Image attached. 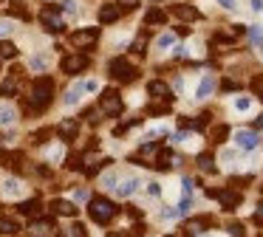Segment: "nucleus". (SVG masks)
Returning a JSON list of instances; mask_svg holds the SVG:
<instances>
[{
  "label": "nucleus",
  "mask_w": 263,
  "mask_h": 237,
  "mask_svg": "<svg viewBox=\"0 0 263 237\" xmlns=\"http://www.w3.org/2000/svg\"><path fill=\"white\" fill-rule=\"evenodd\" d=\"M215 90V79L212 76H204L198 85V90H195V99H210V93Z\"/></svg>",
  "instance_id": "nucleus-35"
},
{
  "label": "nucleus",
  "mask_w": 263,
  "mask_h": 237,
  "mask_svg": "<svg viewBox=\"0 0 263 237\" xmlns=\"http://www.w3.org/2000/svg\"><path fill=\"white\" fill-rule=\"evenodd\" d=\"M37 23L46 34H65V28H68L60 3H43L40 11H37Z\"/></svg>",
  "instance_id": "nucleus-3"
},
{
  "label": "nucleus",
  "mask_w": 263,
  "mask_h": 237,
  "mask_svg": "<svg viewBox=\"0 0 263 237\" xmlns=\"http://www.w3.org/2000/svg\"><path fill=\"white\" fill-rule=\"evenodd\" d=\"M97 17H99L102 26H114V23H119L122 17H125V11H122L116 3H102V6H99V11H97Z\"/></svg>",
  "instance_id": "nucleus-17"
},
{
  "label": "nucleus",
  "mask_w": 263,
  "mask_h": 237,
  "mask_svg": "<svg viewBox=\"0 0 263 237\" xmlns=\"http://www.w3.org/2000/svg\"><path fill=\"white\" fill-rule=\"evenodd\" d=\"M249 40L255 45H263V31H260V26H252L249 28Z\"/></svg>",
  "instance_id": "nucleus-45"
},
{
  "label": "nucleus",
  "mask_w": 263,
  "mask_h": 237,
  "mask_svg": "<svg viewBox=\"0 0 263 237\" xmlns=\"http://www.w3.org/2000/svg\"><path fill=\"white\" fill-rule=\"evenodd\" d=\"M218 3H221V6H223V9H229V11H232V9H235V0H218Z\"/></svg>",
  "instance_id": "nucleus-55"
},
{
  "label": "nucleus",
  "mask_w": 263,
  "mask_h": 237,
  "mask_svg": "<svg viewBox=\"0 0 263 237\" xmlns=\"http://www.w3.org/2000/svg\"><path fill=\"white\" fill-rule=\"evenodd\" d=\"M147 40H150V34L142 31V34H139V37L130 43V54H136V56H144V54H147Z\"/></svg>",
  "instance_id": "nucleus-32"
},
{
  "label": "nucleus",
  "mask_w": 263,
  "mask_h": 237,
  "mask_svg": "<svg viewBox=\"0 0 263 237\" xmlns=\"http://www.w3.org/2000/svg\"><path fill=\"white\" fill-rule=\"evenodd\" d=\"M48 65H51V56H48V54H34V56H31V62H29V68L34 73H43Z\"/></svg>",
  "instance_id": "nucleus-34"
},
{
  "label": "nucleus",
  "mask_w": 263,
  "mask_h": 237,
  "mask_svg": "<svg viewBox=\"0 0 263 237\" xmlns=\"http://www.w3.org/2000/svg\"><path fill=\"white\" fill-rule=\"evenodd\" d=\"M20 231V220L17 218H0V234L14 237Z\"/></svg>",
  "instance_id": "nucleus-28"
},
{
  "label": "nucleus",
  "mask_w": 263,
  "mask_h": 237,
  "mask_svg": "<svg viewBox=\"0 0 263 237\" xmlns=\"http://www.w3.org/2000/svg\"><path fill=\"white\" fill-rule=\"evenodd\" d=\"M125 214L130 220H142V212H139V206H125Z\"/></svg>",
  "instance_id": "nucleus-49"
},
{
  "label": "nucleus",
  "mask_w": 263,
  "mask_h": 237,
  "mask_svg": "<svg viewBox=\"0 0 263 237\" xmlns=\"http://www.w3.org/2000/svg\"><path fill=\"white\" fill-rule=\"evenodd\" d=\"M0 195H3V198H17V201H23L26 184L17 178V175H9V178L0 181Z\"/></svg>",
  "instance_id": "nucleus-16"
},
{
  "label": "nucleus",
  "mask_w": 263,
  "mask_h": 237,
  "mask_svg": "<svg viewBox=\"0 0 263 237\" xmlns=\"http://www.w3.org/2000/svg\"><path fill=\"white\" fill-rule=\"evenodd\" d=\"M161 218L173 220V218H181V212H178V209H164V212H161Z\"/></svg>",
  "instance_id": "nucleus-50"
},
{
  "label": "nucleus",
  "mask_w": 263,
  "mask_h": 237,
  "mask_svg": "<svg viewBox=\"0 0 263 237\" xmlns=\"http://www.w3.org/2000/svg\"><path fill=\"white\" fill-rule=\"evenodd\" d=\"M235 144H238L240 150H257L260 135H257V130H238V133H235Z\"/></svg>",
  "instance_id": "nucleus-23"
},
{
  "label": "nucleus",
  "mask_w": 263,
  "mask_h": 237,
  "mask_svg": "<svg viewBox=\"0 0 263 237\" xmlns=\"http://www.w3.org/2000/svg\"><path fill=\"white\" fill-rule=\"evenodd\" d=\"M82 93H85V88H82V82H77L74 88H68V90H65V96H63L65 107H74V105H80Z\"/></svg>",
  "instance_id": "nucleus-26"
},
{
  "label": "nucleus",
  "mask_w": 263,
  "mask_h": 237,
  "mask_svg": "<svg viewBox=\"0 0 263 237\" xmlns=\"http://www.w3.org/2000/svg\"><path fill=\"white\" fill-rule=\"evenodd\" d=\"M91 65H93L91 54H85V51H71V54H65L63 60H60V73H63V76H80V73H85Z\"/></svg>",
  "instance_id": "nucleus-7"
},
{
  "label": "nucleus",
  "mask_w": 263,
  "mask_h": 237,
  "mask_svg": "<svg viewBox=\"0 0 263 237\" xmlns=\"http://www.w3.org/2000/svg\"><path fill=\"white\" fill-rule=\"evenodd\" d=\"M57 237H88V226L80 223V220H74V223L65 229V234H63V231H57Z\"/></svg>",
  "instance_id": "nucleus-33"
},
{
  "label": "nucleus",
  "mask_w": 263,
  "mask_h": 237,
  "mask_svg": "<svg viewBox=\"0 0 263 237\" xmlns=\"http://www.w3.org/2000/svg\"><path fill=\"white\" fill-rule=\"evenodd\" d=\"M238 88H240L238 79H223V82H221V90H223V93H232V90H238Z\"/></svg>",
  "instance_id": "nucleus-46"
},
{
  "label": "nucleus",
  "mask_w": 263,
  "mask_h": 237,
  "mask_svg": "<svg viewBox=\"0 0 263 237\" xmlns=\"http://www.w3.org/2000/svg\"><path fill=\"white\" fill-rule=\"evenodd\" d=\"M246 31V26H232V28H218L215 34H212V43L215 45H232L238 43V37Z\"/></svg>",
  "instance_id": "nucleus-18"
},
{
  "label": "nucleus",
  "mask_w": 263,
  "mask_h": 237,
  "mask_svg": "<svg viewBox=\"0 0 263 237\" xmlns=\"http://www.w3.org/2000/svg\"><path fill=\"white\" fill-rule=\"evenodd\" d=\"M147 96L153 102H170V105H173V99H176V96H173V88L164 82V79H150L147 82Z\"/></svg>",
  "instance_id": "nucleus-15"
},
{
  "label": "nucleus",
  "mask_w": 263,
  "mask_h": 237,
  "mask_svg": "<svg viewBox=\"0 0 263 237\" xmlns=\"http://www.w3.org/2000/svg\"><path fill=\"white\" fill-rule=\"evenodd\" d=\"M176 37H190V28L187 26H176Z\"/></svg>",
  "instance_id": "nucleus-54"
},
{
  "label": "nucleus",
  "mask_w": 263,
  "mask_h": 237,
  "mask_svg": "<svg viewBox=\"0 0 263 237\" xmlns=\"http://www.w3.org/2000/svg\"><path fill=\"white\" fill-rule=\"evenodd\" d=\"M20 48L12 43V40H0V62L3 60H17Z\"/></svg>",
  "instance_id": "nucleus-27"
},
{
  "label": "nucleus",
  "mask_w": 263,
  "mask_h": 237,
  "mask_svg": "<svg viewBox=\"0 0 263 237\" xmlns=\"http://www.w3.org/2000/svg\"><path fill=\"white\" fill-rule=\"evenodd\" d=\"M119 212L122 209L116 206L108 195H91V201H88V218H91V223H97V226H110L116 218H119Z\"/></svg>",
  "instance_id": "nucleus-2"
},
{
  "label": "nucleus",
  "mask_w": 263,
  "mask_h": 237,
  "mask_svg": "<svg viewBox=\"0 0 263 237\" xmlns=\"http://www.w3.org/2000/svg\"><path fill=\"white\" fill-rule=\"evenodd\" d=\"M29 231H31V237H51V234H57L60 229H57V223H54L51 214H46V218L37 214V218L29 223Z\"/></svg>",
  "instance_id": "nucleus-13"
},
{
  "label": "nucleus",
  "mask_w": 263,
  "mask_h": 237,
  "mask_svg": "<svg viewBox=\"0 0 263 237\" xmlns=\"http://www.w3.org/2000/svg\"><path fill=\"white\" fill-rule=\"evenodd\" d=\"M195 161H198V169H201V172H210V175H215V172H218V167H215V158H212V152H201V155L195 158Z\"/></svg>",
  "instance_id": "nucleus-29"
},
{
  "label": "nucleus",
  "mask_w": 263,
  "mask_h": 237,
  "mask_svg": "<svg viewBox=\"0 0 263 237\" xmlns=\"http://www.w3.org/2000/svg\"><path fill=\"white\" fill-rule=\"evenodd\" d=\"M6 14L9 20H20V23H31V9L26 0H12V3L6 6Z\"/></svg>",
  "instance_id": "nucleus-20"
},
{
  "label": "nucleus",
  "mask_w": 263,
  "mask_h": 237,
  "mask_svg": "<svg viewBox=\"0 0 263 237\" xmlns=\"http://www.w3.org/2000/svg\"><path fill=\"white\" fill-rule=\"evenodd\" d=\"M23 85H26V68L14 65L3 76V82H0V99H14V96H20L23 93Z\"/></svg>",
  "instance_id": "nucleus-8"
},
{
  "label": "nucleus",
  "mask_w": 263,
  "mask_h": 237,
  "mask_svg": "<svg viewBox=\"0 0 263 237\" xmlns=\"http://www.w3.org/2000/svg\"><path fill=\"white\" fill-rule=\"evenodd\" d=\"M164 23H167V11L159 9V6H150L147 14H144V28H150V26H164Z\"/></svg>",
  "instance_id": "nucleus-24"
},
{
  "label": "nucleus",
  "mask_w": 263,
  "mask_h": 237,
  "mask_svg": "<svg viewBox=\"0 0 263 237\" xmlns=\"http://www.w3.org/2000/svg\"><path fill=\"white\" fill-rule=\"evenodd\" d=\"M164 113H170V102H153V99H150L147 116H164Z\"/></svg>",
  "instance_id": "nucleus-37"
},
{
  "label": "nucleus",
  "mask_w": 263,
  "mask_h": 237,
  "mask_svg": "<svg viewBox=\"0 0 263 237\" xmlns=\"http://www.w3.org/2000/svg\"><path fill=\"white\" fill-rule=\"evenodd\" d=\"M40 209H43V198L34 195V198H23V201L17 203V209H14V212H17L20 218H37V214H40Z\"/></svg>",
  "instance_id": "nucleus-19"
},
{
  "label": "nucleus",
  "mask_w": 263,
  "mask_h": 237,
  "mask_svg": "<svg viewBox=\"0 0 263 237\" xmlns=\"http://www.w3.org/2000/svg\"><path fill=\"white\" fill-rule=\"evenodd\" d=\"M249 3H252V11H260L263 9V0H249Z\"/></svg>",
  "instance_id": "nucleus-56"
},
{
  "label": "nucleus",
  "mask_w": 263,
  "mask_h": 237,
  "mask_svg": "<svg viewBox=\"0 0 263 237\" xmlns=\"http://www.w3.org/2000/svg\"><path fill=\"white\" fill-rule=\"evenodd\" d=\"M170 14L173 17H178V20L187 26V23H195V20H201V11L195 9V6H190V3H176L170 9Z\"/></svg>",
  "instance_id": "nucleus-22"
},
{
  "label": "nucleus",
  "mask_w": 263,
  "mask_h": 237,
  "mask_svg": "<svg viewBox=\"0 0 263 237\" xmlns=\"http://www.w3.org/2000/svg\"><path fill=\"white\" fill-rule=\"evenodd\" d=\"M252 184V175H240V178H229V186H235V189H246V186Z\"/></svg>",
  "instance_id": "nucleus-40"
},
{
  "label": "nucleus",
  "mask_w": 263,
  "mask_h": 237,
  "mask_svg": "<svg viewBox=\"0 0 263 237\" xmlns=\"http://www.w3.org/2000/svg\"><path fill=\"white\" fill-rule=\"evenodd\" d=\"M60 9H63V14H77V11H80V3H77V0H65V3H60Z\"/></svg>",
  "instance_id": "nucleus-43"
},
{
  "label": "nucleus",
  "mask_w": 263,
  "mask_h": 237,
  "mask_svg": "<svg viewBox=\"0 0 263 237\" xmlns=\"http://www.w3.org/2000/svg\"><path fill=\"white\" fill-rule=\"evenodd\" d=\"M173 40H176V34H161V37L156 40V45H159V48H170Z\"/></svg>",
  "instance_id": "nucleus-47"
},
{
  "label": "nucleus",
  "mask_w": 263,
  "mask_h": 237,
  "mask_svg": "<svg viewBox=\"0 0 263 237\" xmlns=\"http://www.w3.org/2000/svg\"><path fill=\"white\" fill-rule=\"evenodd\" d=\"M136 189H139V178L133 175V178H122L119 184H116V189H114V192H116L119 198H130Z\"/></svg>",
  "instance_id": "nucleus-25"
},
{
  "label": "nucleus",
  "mask_w": 263,
  "mask_h": 237,
  "mask_svg": "<svg viewBox=\"0 0 263 237\" xmlns=\"http://www.w3.org/2000/svg\"><path fill=\"white\" fill-rule=\"evenodd\" d=\"M164 237H178V234H164Z\"/></svg>",
  "instance_id": "nucleus-58"
},
{
  "label": "nucleus",
  "mask_w": 263,
  "mask_h": 237,
  "mask_svg": "<svg viewBox=\"0 0 263 237\" xmlns=\"http://www.w3.org/2000/svg\"><path fill=\"white\" fill-rule=\"evenodd\" d=\"M105 73H108L114 82H119V85H130V82L139 79V68L133 65L127 56H110L108 65H105Z\"/></svg>",
  "instance_id": "nucleus-4"
},
{
  "label": "nucleus",
  "mask_w": 263,
  "mask_h": 237,
  "mask_svg": "<svg viewBox=\"0 0 263 237\" xmlns=\"http://www.w3.org/2000/svg\"><path fill=\"white\" fill-rule=\"evenodd\" d=\"M20 118V113L14 110V107L9 105H0V127H9V124H14Z\"/></svg>",
  "instance_id": "nucleus-31"
},
{
  "label": "nucleus",
  "mask_w": 263,
  "mask_h": 237,
  "mask_svg": "<svg viewBox=\"0 0 263 237\" xmlns=\"http://www.w3.org/2000/svg\"><path fill=\"white\" fill-rule=\"evenodd\" d=\"M102 118H119L125 113V99H122L119 88H105L99 90V102H97Z\"/></svg>",
  "instance_id": "nucleus-6"
},
{
  "label": "nucleus",
  "mask_w": 263,
  "mask_h": 237,
  "mask_svg": "<svg viewBox=\"0 0 263 237\" xmlns=\"http://www.w3.org/2000/svg\"><path fill=\"white\" fill-rule=\"evenodd\" d=\"M114 3L119 6L125 14H127V11H136V9H139V0H114Z\"/></svg>",
  "instance_id": "nucleus-41"
},
{
  "label": "nucleus",
  "mask_w": 263,
  "mask_h": 237,
  "mask_svg": "<svg viewBox=\"0 0 263 237\" xmlns=\"http://www.w3.org/2000/svg\"><path fill=\"white\" fill-rule=\"evenodd\" d=\"M142 122H144L142 116H133V118H125V122H122V124H116V127H114V135H116V139H122V135H125L127 130L139 127V124H142Z\"/></svg>",
  "instance_id": "nucleus-30"
},
{
  "label": "nucleus",
  "mask_w": 263,
  "mask_h": 237,
  "mask_svg": "<svg viewBox=\"0 0 263 237\" xmlns=\"http://www.w3.org/2000/svg\"><path fill=\"white\" fill-rule=\"evenodd\" d=\"M227 135H229L227 124H215V127H210V141H212V144H223Z\"/></svg>",
  "instance_id": "nucleus-36"
},
{
  "label": "nucleus",
  "mask_w": 263,
  "mask_h": 237,
  "mask_svg": "<svg viewBox=\"0 0 263 237\" xmlns=\"http://www.w3.org/2000/svg\"><path fill=\"white\" fill-rule=\"evenodd\" d=\"M252 220H255V226H263V203L257 206V212L252 214Z\"/></svg>",
  "instance_id": "nucleus-51"
},
{
  "label": "nucleus",
  "mask_w": 263,
  "mask_h": 237,
  "mask_svg": "<svg viewBox=\"0 0 263 237\" xmlns=\"http://www.w3.org/2000/svg\"><path fill=\"white\" fill-rule=\"evenodd\" d=\"M80 118H60L57 124H54V135H57V141H63V144H71V141H77V135H80Z\"/></svg>",
  "instance_id": "nucleus-10"
},
{
  "label": "nucleus",
  "mask_w": 263,
  "mask_h": 237,
  "mask_svg": "<svg viewBox=\"0 0 263 237\" xmlns=\"http://www.w3.org/2000/svg\"><path fill=\"white\" fill-rule=\"evenodd\" d=\"M26 141H29L31 147H46V144H51V141H57V135H54V127H37L26 135Z\"/></svg>",
  "instance_id": "nucleus-21"
},
{
  "label": "nucleus",
  "mask_w": 263,
  "mask_h": 237,
  "mask_svg": "<svg viewBox=\"0 0 263 237\" xmlns=\"http://www.w3.org/2000/svg\"><path fill=\"white\" fill-rule=\"evenodd\" d=\"M99 37H102V31H99L97 26H82V28H77V31L65 34V43L77 51H93L99 45Z\"/></svg>",
  "instance_id": "nucleus-5"
},
{
  "label": "nucleus",
  "mask_w": 263,
  "mask_h": 237,
  "mask_svg": "<svg viewBox=\"0 0 263 237\" xmlns=\"http://www.w3.org/2000/svg\"><path fill=\"white\" fill-rule=\"evenodd\" d=\"M147 192H150V195L156 198V195H161V186L156 184V181H150V184H147Z\"/></svg>",
  "instance_id": "nucleus-52"
},
{
  "label": "nucleus",
  "mask_w": 263,
  "mask_h": 237,
  "mask_svg": "<svg viewBox=\"0 0 263 237\" xmlns=\"http://www.w3.org/2000/svg\"><path fill=\"white\" fill-rule=\"evenodd\" d=\"M252 90H255V96L263 102V73H257V76L252 79Z\"/></svg>",
  "instance_id": "nucleus-42"
},
{
  "label": "nucleus",
  "mask_w": 263,
  "mask_h": 237,
  "mask_svg": "<svg viewBox=\"0 0 263 237\" xmlns=\"http://www.w3.org/2000/svg\"><path fill=\"white\" fill-rule=\"evenodd\" d=\"M68 189H71V195H74L77 203H88V201H91V189H88V186H68Z\"/></svg>",
  "instance_id": "nucleus-38"
},
{
  "label": "nucleus",
  "mask_w": 263,
  "mask_h": 237,
  "mask_svg": "<svg viewBox=\"0 0 263 237\" xmlns=\"http://www.w3.org/2000/svg\"><path fill=\"white\" fill-rule=\"evenodd\" d=\"M255 130H263V113H260V116L255 118Z\"/></svg>",
  "instance_id": "nucleus-57"
},
{
  "label": "nucleus",
  "mask_w": 263,
  "mask_h": 237,
  "mask_svg": "<svg viewBox=\"0 0 263 237\" xmlns=\"http://www.w3.org/2000/svg\"><path fill=\"white\" fill-rule=\"evenodd\" d=\"M116 184H119V175H116V172H105V175H102V189L114 192Z\"/></svg>",
  "instance_id": "nucleus-39"
},
{
  "label": "nucleus",
  "mask_w": 263,
  "mask_h": 237,
  "mask_svg": "<svg viewBox=\"0 0 263 237\" xmlns=\"http://www.w3.org/2000/svg\"><path fill=\"white\" fill-rule=\"evenodd\" d=\"M12 31H14V23L12 20H0V40H6Z\"/></svg>",
  "instance_id": "nucleus-44"
},
{
  "label": "nucleus",
  "mask_w": 263,
  "mask_h": 237,
  "mask_svg": "<svg viewBox=\"0 0 263 237\" xmlns=\"http://www.w3.org/2000/svg\"><path fill=\"white\" fill-rule=\"evenodd\" d=\"M206 198H215V201L221 203V209H227V212H235V209L240 206V201H243V195H240L238 189H232V186H223V189H206Z\"/></svg>",
  "instance_id": "nucleus-9"
},
{
  "label": "nucleus",
  "mask_w": 263,
  "mask_h": 237,
  "mask_svg": "<svg viewBox=\"0 0 263 237\" xmlns=\"http://www.w3.org/2000/svg\"><path fill=\"white\" fill-rule=\"evenodd\" d=\"M235 107H238V110H249V99H246V96H240V99L235 102Z\"/></svg>",
  "instance_id": "nucleus-53"
},
{
  "label": "nucleus",
  "mask_w": 263,
  "mask_h": 237,
  "mask_svg": "<svg viewBox=\"0 0 263 237\" xmlns=\"http://www.w3.org/2000/svg\"><path fill=\"white\" fill-rule=\"evenodd\" d=\"M54 96H57V82H54V76H48V73H37V76L31 79L29 90H26L23 102H20V113H23L26 118L43 116V113L51 110Z\"/></svg>",
  "instance_id": "nucleus-1"
},
{
  "label": "nucleus",
  "mask_w": 263,
  "mask_h": 237,
  "mask_svg": "<svg viewBox=\"0 0 263 237\" xmlns=\"http://www.w3.org/2000/svg\"><path fill=\"white\" fill-rule=\"evenodd\" d=\"M212 226H215V220H212L210 214H201V218H187V220H184L181 231H184V234H190V237H195V234L210 231Z\"/></svg>",
  "instance_id": "nucleus-14"
},
{
  "label": "nucleus",
  "mask_w": 263,
  "mask_h": 237,
  "mask_svg": "<svg viewBox=\"0 0 263 237\" xmlns=\"http://www.w3.org/2000/svg\"><path fill=\"white\" fill-rule=\"evenodd\" d=\"M0 167L12 169L14 175H20L26 169V155L20 150H0Z\"/></svg>",
  "instance_id": "nucleus-12"
},
{
  "label": "nucleus",
  "mask_w": 263,
  "mask_h": 237,
  "mask_svg": "<svg viewBox=\"0 0 263 237\" xmlns=\"http://www.w3.org/2000/svg\"><path fill=\"white\" fill-rule=\"evenodd\" d=\"M227 231H229L232 237H243V234H246L243 226H240V223H229V226H227Z\"/></svg>",
  "instance_id": "nucleus-48"
},
{
  "label": "nucleus",
  "mask_w": 263,
  "mask_h": 237,
  "mask_svg": "<svg viewBox=\"0 0 263 237\" xmlns=\"http://www.w3.org/2000/svg\"><path fill=\"white\" fill-rule=\"evenodd\" d=\"M48 212H51V218H71L74 220L80 214V206L74 201H68V198H51L48 201Z\"/></svg>",
  "instance_id": "nucleus-11"
}]
</instances>
